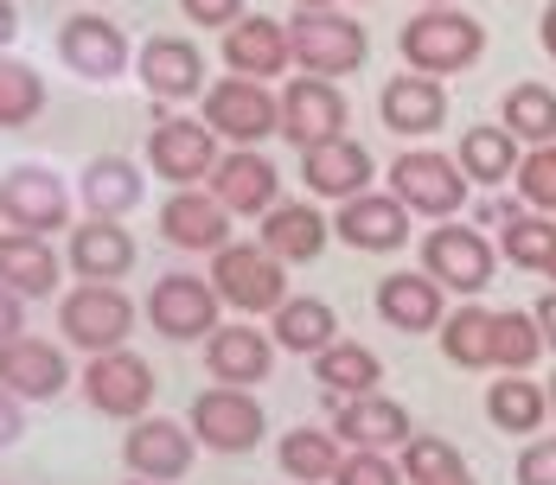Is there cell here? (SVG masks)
<instances>
[{
  "mask_svg": "<svg viewBox=\"0 0 556 485\" xmlns=\"http://www.w3.org/2000/svg\"><path fill=\"white\" fill-rule=\"evenodd\" d=\"M276 460H281V473H288L294 485H333L345 447H339L333 429H288L276 441Z\"/></svg>",
  "mask_w": 556,
  "mask_h": 485,
  "instance_id": "cell-36",
  "label": "cell"
},
{
  "mask_svg": "<svg viewBox=\"0 0 556 485\" xmlns=\"http://www.w3.org/2000/svg\"><path fill=\"white\" fill-rule=\"evenodd\" d=\"M141 90L154 103H192V97H205L212 90L205 84V52L192 39H179V33H154L141 46Z\"/></svg>",
  "mask_w": 556,
  "mask_h": 485,
  "instance_id": "cell-20",
  "label": "cell"
},
{
  "mask_svg": "<svg viewBox=\"0 0 556 485\" xmlns=\"http://www.w3.org/2000/svg\"><path fill=\"white\" fill-rule=\"evenodd\" d=\"M333 485H409V480H403V467H396L390 454H358V447H345Z\"/></svg>",
  "mask_w": 556,
  "mask_h": 485,
  "instance_id": "cell-43",
  "label": "cell"
},
{
  "mask_svg": "<svg viewBox=\"0 0 556 485\" xmlns=\"http://www.w3.org/2000/svg\"><path fill=\"white\" fill-rule=\"evenodd\" d=\"M544 275H551V281H556V250H551V263H544Z\"/></svg>",
  "mask_w": 556,
  "mask_h": 485,
  "instance_id": "cell-54",
  "label": "cell"
},
{
  "mask_svg": "<svg viewBox=\"0 0 556 485\" xmlns=\"http://www.w3.org/2000/svg\"><path fill=\"white\" fill-rule=\"evenodd\" d=\"M20 332H26V301L13 288H0V345H13Z\"/></svg>",
  "mask_w": 556,
  "mask_h": 485,
  "instance_id": "cell-47",
  "label": "cell"
},
{
  "mask_svg": "<svg viewBox=\"0 0 556 485\" xmlns=\"http://www.w3.org/2000/svg\"><path fill=\"white\" fill-rule=\"evenodd\" d=\"M199 122L230 148H256V141L281 135V97H269V84H250V77H218L205 90Z\"/></svg>",
  "mask_w": 556,
  "mask_h": 485,
  "instance_id": "cell-6",
  "label": "cell"
},
{
  "mask_svg": "<svg viewBox=\"0 0 556 485\" xmlns=\"http://www.w3.org/2000/svg\"><path fill=\"white\" fill-rule=\"evenodd\" d=\"M551 250H556V217H544V212H525V217H511V224L500 230V256L511 263V269L544 275Z\"/></svg>",
  "mask_w": 556,
  "mask_h": 485,
  "instance_id": "cell-39",
  "label": "cell"
},
{
  "mask_svg": "<svg viewBox=\"0 0 556 485\" xmlns=\"http://www.w3.org/2000/svg\"><path fill=\"white\" fill-rule=\"evenodd\" d=\"M288 46H294V64L307 77H345L371 58V39L352 13L339 7H294V26H288Z\"/></svg>",
  "mask_w": 556,
  "mask_h": 485,
  "instance_id": "cell-2",
  "label": "cell"
},
{
  "mask_svg": "<svg viewBox=\"0 0 556 485\" xmlns=\"http://www.w3.org/2000/svg\"><path fill=\"white\" fill-rule=\"evenodd\" d=\"M460 173L473 179V186H493L500 192L505 179H518V166H525V141L505 128V122H473V128H460Z\"/></svg>",
  "mask_w": 556,
  "mask_h": 485,
  "instance_id": "cell-31",
  "label": "cell"
},
{
  "mask_svg": "<svg viewBox=\"0 0 556 485\" xmlns=\"http://www.w3.org/2000/svg\"><path fill=\"white\" fill-rule=\"evenodd\" d=\"M58 275H64V256L46 237L0 230V288H13L20 301H46V294H58Z\"/></svg>",
  "mask_w": 556,
  "mask_h": 485,
  "instance_id": "cell-28",
  "label": "cell"
},
{
  "mask_svg": "<svg viewBox=\"0 0 556 485\" xmlns=\"http://www.w3.org/2000/svg\"><path fill=\"white\" fill-rule=\"evenodd\" d=\"M429 485H473V473H447V480H429Z\"/></svg>",
  "mask_w": 556,
  "mask_h": 485,
  "instance_id": "cell-52",
  "label": "cell"
},
{
  "mask_svg": "<svg viewBox=\"0 0 556 485\" xmlns=\"http://www.w3.org/2000/svg\"><path fill=\"white\" fill-rule=\"evenodd\" d=\"M212 288L224 307H237V320H256L288 301V263H276L263 243H224L212 256Z\"/></svg>",
  "mask_w": 556,
  "mask_h": 485,
  "instance_id": "cell-4",
  "label": "cell"
},
{
  "mask_svg": "<svg viewBox=\"0 0 556 485\" xmlns=\"http://www.w3.org/2000/svg\"><path fill=\"white\" fill-rule=\"evenodd\" d=\"M390 192H396L416 217L447 224V217L467 205L473 179L460 173V161H447V154H435V148H409V154H396V166H390Z\"/></svg>",
  "mask_w": 556,
  "mask_h": 485,
  "instance_id": "cell-7",
  "label": "cell"
},
{
  "mask_svg": "<svg viewBox=\"0 0 556 485\" xmlns=\"http://www.w3.org/2000/svg\"><path fill=\"white\" fill-rule=\"evenodd\" d=\"M0 383L20 403H52V396L71 390V358H64V345H52V339L20 332L13 345H0Z\"/></svg>",
  "mask_w": 556,
  "mask_h": 485,
  "instance_id": "cell-22",
  "label": "cell"
},
{
  "mask_svg": "<svg viewBox=\"0 0 556 485\" xmlns=\"http://www.w3.org/2000/svg\"><path fill=\"white\" fill-rule=\"evenodd\" d=\"M396 467H403V480H409V485H429V480H447V473H467V460H460V447H454L447 434H409V447L396 454Z\"/></svg>",
  "mask_w": 556,
  "mask_h": 485,
  "instance_id": "cell-41",
  "label": "cell"
},
{
  "mask_svg": "<svg viewBox=\"0 0 556 485\" xmlns=\"http://www.w3.org/2000/svg\"><path fill=\"white\" fill-rule=\"evenodd\" d=\"M128 485H154V480H128Z\"/></svg>",
  "mask_w": 556,
  "mask_h": 485,
  "instance_id": "cell-57",
  "label": "cell"
},
{
  "mask_svg": "<svg viewBox=\"0 0 556 485\" xmlns=\"http://www.w3.org/2000/svg\"><path fill=\"white\" fill-rule=\"evenodd\" d=\"M230 224L237 217L224 212L205 186H179L161 205V237H167L173 250H186V256H218L224 243H230Z\"/></svg>",
  "mask_w": 556,
  "mask_h": 485,
  "instance_id": "cell-19",
  "label": "cell"
},
{
  "mask_svg": "<svg viewBox=\"0 0 556 485\" xmlns=\"http://www.w3.org/2000/svg\"><path fill=\"white\" fill-rule=\"evenodd\" d=\"M294 7H339V0H294Z\"/></svg>",
  "mask_w": 556,
  "mask_h": 485,
  "instance_id": "cell-53",
  "label": "cell"
},
{
  "mask_svg": "<svg viewBox=\"0 0 556 485\" xmlns=\"http://www.w3.org/2000/svg\"><path fill=\"white\" fill-rule=\"evenodd\" d=\"M422 7H454V0H422Z\"/></svg>",
  "mask_w": 556,
  "mask_h": 485,
  "instance_id": "cell-56",
  "label": "cell"
},
{
  "mask_svg": "<svg viewBox=\"0 0 556 485\" xmlns=\"http://www.w3.org/2000/svg\"><path fill=\"white\" fill-rule=\"evenodd\" d=\"M192 434H199V447H212V454H256L263 434H269V416H263V403H256L250 390L212 383V390L192 396Z\"/></svg>",
  "mask_w": 556,
  "mask_h": 485,
  "instance_id": "cell-9",
  "label": "cell"
},
{
  "mask_svg": "<svg viewBox=\"0 0 556 485\" xmlns=\"http://www.w3.org/2000/svg\"><path fill=\"white\" fill-rule=\"evenodd\" d=\"M493 332H500V314L493 307H480V301H467V307H454L442 320V358L454 371H500V352H493Z\"/></svg>",
  "mask_w": 556,
  "mask_h": 485,
  "instance_id": "cell-33",
  "label": "cell"
},
{
  "mask_svg": "<svg viewBox=\"0 0 556 485\" xmlns=\"http://www.w3.org/2000/svg\"><path fill=\"white\" fill-rule=\"evenodd\" d=\"M276 339L269 332H256L250 320H230L218 326L212 339H205V371L212 383H230V390H250V383H263L276 371Z\"/></svg>",
  "mask_w": 556,
  "mask_h": 485,
  "instance_id": "cell-23",
  "label": "cell"
},
{
  "mask_svg": "<svg viewBox=\"0 0 556 485\" xmlns=\"http://www.w3.org/2000/svg\"><path fill=\"white\" fill-rule=\"evenodd\" d=\"M20 434H26V409H20V396L0 383V447H13Z\"/></svg>",
  "mask_w": 556,
  "mask_h": 485,
  "instance_id": "cell-46",
  "label": "cell"
},
{
  "mask_svg": "<svg viewBox=\"0 0 556 485\" xmlns=\"http://www.w3.org/2000/svg\"><path fill=\"white\" fill-rule=\"evenodd\" d=\"M378 320L396 326V332H442L447 320V288L429 269H390L371 294Z\"/></svg>",
  "mask_w": 556,
  "mask_h": 485,
  "instance_id": "cell-21",
  "label": "cell"
},
{
  "mask_svg": "<svg viewBox=\"0 0 556 485\" xmlns=\"http://www.w3.org/2000/svg\"><path fill=\"white\" fill-rule=\"evenodd\" d=\"M511 480H518V485H556V434H538V441H525V454H518Z\"/></svg>",
  "mask_w": 556,
  "mask_h": 485,
  "instance_id": "cell-44",
  "label": "cell"
},
{
  "mask_svg": "<svg viewBox=\"0 0 556 485\" xmlns=\"http://www.w3.org/2000/svg\"><path fill=\"white\" fill-rule=\"evenodd\" d=\"M58 58L84 77V84H115L122 71H128V33L103 20V13H71L64 26H58Z\"/></svg>",
  "mask_w": 556,
  "mask_h": 485,
  "instance_id": "cell-15",
  "label": "cell"
},
{
  "mask_svg": "<svg viewBox=\"0 0 556 485\" xmlns=\"http://www.w3.org/2000/svg\"><path fill=\"white\" fill-rule=\"evenodd\" d=\"M531 314H538V326H544V352H556V288L531 307Z\"/></svg>",
  "mask_w": 556,
  "mask_h": 485,
  "instance_id": "cell-49",
  "label": "cell"
},
{
  "mask_svg": "<svg viewBox=\"0 0 556 485\" xmlns=\"http://www.w3.org/2000/svg\"><path fill=\"white\" fill-rule=\"evenodd\" d=\"M371 173H378V161H371V148L365 141H327V148H307L301 154V186L314 192V199H358V192H371Z\"/></svg>",
  "mask_w": 556,
  "mask_h": 485,
  "instance_id": "cell-25",
  "label": "cell"
},
{
  "mask_svg": "<svg viewBox=\"0 0 556 485\" xmlns=\"http://www.w3.org/2000/svg\"><path fill=\"white\" fill-rule=\"evenodd\" d=\"M77 390H84V403H90L97 416H115V422H141L161 383H154V365H148V358H135V352L122 345V352H103V358H90V365H84V378H77Z\"/></svg>",
  "mask_w": 556,
  "mask_h": 485,
  "instance_id": "cell-11",
  "label": "cell"
},
{
  "mask_svg": "<svg viewBox=\"0 0 556 485\" xmlns=\"http://www.w3.org/2000/svg\"><path fill=\"white\" fill-rule=\"evenodd\" d=\"M218 161H224L218 135H212L205 122H192V115H161V122L148 128V173L167 179L173 192L192 186V179H212Z\"/></svg>",
  "mask_w": 556,
  "mask_h": 485,
  "instance_id": "cell-12",
  "label": "cell"
},
{
  "mask_svg": "<svg viewBox=\"0 0 556 485\" xmlns=\"http://www.w3.org/2000/svg\"><path fill=\"white\" fill-rule=\"evenodd\" d=\"M58 332H64L84 358L122 352L128 332H135V301H128L115 281H77V288L58 301Z\"/></svg>",
  "mask_w": 556,
  "mask_h": 485,
  "instance_id": "cell-3",
  "label": "cell"
},
{
  "mask_svg": "<svg viewBox=\"0 0 556 485\" xmlns=\"http://www.w3.org/2000/svg\"><path fill=\"white\" fill-rule=\"evenodd\" d=\"M179 13H186L192 26H218V33H230V26L243 20V0H179Z\"/></svg>",
  "mask_w": 556,
  "mask_h": 485,
  "instance_id": "cell-45",
  "label": "cell"
},
{
  "mask_svg": "<svg viewBox=\"0 0 556 485\" xmlns=\"http://www.w3.org/2000/svg\"><path fill=\"white\" fill-rule=\"evenodd\" d=\"M218 288H212V275H186L173 269L161 275L154 288H148V326L173 339V345H192V339H212L218 332Z\"/></svg>",
  "mask_w": 556,
  "mask_h": 485,
  "instance_id": "cell-8",
  "label": "cell"
},
{
  "mask_svg": "<svg viewBox=\"0 0 556 485\" xmlns=\"http://www.w3.org/2000/svg\"><path fill=\"white\" fill-rule=\"evenodd\" d=\"M345 122H352V109H345V97H339L333 77H294V84L281 90V135H288L301 154L339 141Z\"/></svg>",
  "mask_w": 556,
  "mask_h": 485,
  "instance_id": "cell-13",
  "label": "cell"
},
{
  "mask_svg": "<svg viewBox=\"0 0 556 485\" xmlns=\"http://www.w3.org/2000/svg\"><path fill=\"white\" fill-rule=\"evenodd\" d=\"M422 269L442 281L447 294H486L493 288V269H500V243L486 237V230H473V224H435V230H422Z\"/></svg>",
  "mask_w": 556,
  "mask_h": 485,
  "instance_id": "cell-5",
  "label": "cell"
},
{
  "mask_svg": "<svg viewBox=\"0 0 556 485\" xmlns=\"http://www.w3.org/2000/svg\"><path fill=\"white\" fill-rule=\"evenodd\" d=\"M141 166L135 161H122V154H97V161L77 173V205H84V217H122L141 205Z\"/></svg>",
  "mask_w": 556,
  "mask_h": 485,
  "instance_id": "cell-30",
  "label": "cell"
},
{
  "mask_svg": "<svg viewBox=\"0 0 556 485\" xmlns=\"http://www.w3.org/2000/svg\"><path fill=\"white\" fill-rule=\"evenodd\" d=\"M525 212H531L525 199H486V205H480V224H486V230H505L511 217H525Z\"/></svg>",
  "mask_w": 556,
  "mask_h": 485,
  "instance_id": "cell-48",
  "label": "cell"
},
{
  "mask_svg": "<svg viewBox=\"0 0 556 485\" xmlns=\"http://www.w3.org/2000/svg\"><path fill=\"white\" fill-rule=\"evenodd\" d=\"M551 416H556V378H551Z\"/></svg>",
  "mask_w": 556,
  "mask_h": 485,
  "instance_id": "cell-55",
  "label": "cell"
},
{
  "mask_svg": "<svg viewBox=\"0 0 556 485\" xmlns=\"http://www.w3.org/2000/svg\"><path fill=\"white\" fill-rule=\"evenodd\" d=\"M538 46H544V52L556 58V0L544 7V13H538Z\"/></svg>",
  "mask_w": 556,
  "mask_h": 485,
  "instance_id": "cell-50",
  "label": "cell"
},
{
  "mask_svg": "<svg viewBox=\"0 0 556 485\" xmlns=\"http://www.w3.org/2000/svg\"><path fill=\"white\" fill-rule=\"evenodd\" d=\"M205 192H212L230 217H269L281 205V173H276V161L256 154V148H230V154L212 166Z\"/></svg>",
  "mask_w": 556,
  "mask_h": 485,
  "instance_id": "cell-14",
  "label": "cell"
},
{
  "mask_svg": "<svg viewBox=\"0 0 556 485\" xmlns=\"http://www.w3.org/2000/svg\"><path fill=\"white\" fill-rule=\"evenodd\" d=\"M39 109H46V77L20 58H0V128L20 135L39 122Z\"/></svg>",
  "mask_w": 556,
  "mask_h": 485,
  "instance_id": "cell-38",
  "label": "cell"
},
{
  "mask_svg": "<svg viewBox=\"0 0 556 485\" xmlns=\"http://www.w3.org/2000/svg\"><path fill=\"white\" fill-rule=\"evenodd\" d=\"M378 115H384L390 135H409V141L435 135V128L447 122V90H442V77H422V71H403V77H390L384 90H378Z\"/></svg>",
  "mask_w": 556,
  "mask_h": 485,
  "instance_id": "cell-26",
  "label": "cell"
},
{
  "mask_svg": "<svg viewBox=\"0 0 556 485\" xmlns=\"http://www.w3.org/2000/svg\"><path fill=\"white\" fill-rule=\"evenodd\" d=\"M493 352H500V371H531L544 358V326H538V314L505 307L500 332H493Z\"/></svg>",
  "mask_w": 556,
  "mask_h": 485,
  "instance_id": "cell-40",
  "label": "cell"
},
{
  "mask_svg": "<svg viewBox=\"0 0 556 485\" xmlns=\"http://www.w3.org/2000/svg\"><path fill=\"white\" fill-rule=\"evenodd\" d=\"M551 416V390L531 383L525 371H505L500 383H486V422L500 434H538Z\"/></svg>",
  "mask_w": 556,
  "mask_h": 485,
  "instance_id": "cell-34",
  "label": "cell"
},
{
  "mask_svg": "<svg viewBox=\"0 0 556 485\" xmlns=\"http://www.w3.org/2000/svg\"><path fill=\"white\" fill-rule=\"evenodd\" d=\"M518 199L531 205V212H544V217H556V148H531L525 154V166H518Z\"/></svg>",
  "mask_w": 556,
  "mask_h": 485,
  "instance_id": "cell-42",
  "label": "cell"
},
{
  "mask_svg": "<svg viewBox=\"0 0 556 485\" xmlns=\"http://www.w3.org/2000/svg\"><path fill=\"white\" fill-rule=\"evenodd\" d=\"M269 339L294 358H320L339 339V314L320 301V294H288L276 314H269Z\"/></svg>",
  "mask_w": 556,
  "mask_h": 485,
  "instance_id": "cell-32",
  "label": "cell"
},
{
  "mask_svg": "<svg viewBox=\"0 0 556 485\" xmlns=\"http://www.w3.org/2000/svg\"><path fill=\"white\" fill-rule=\"evenodd\" d=\"M396 52H403L409 71H422V77H454V71L480 64V52H486V26H480L473 13H460V7H422V13L403 20Z\"/></svg>",
  "mask_w": 556,
  "mask_h": 485,
  "instance_id": "cell-1",
  "label": "cell"
},
{
  "mask_svg": "<svg viewBox=\"0 0 556 485\" xmlns=\"http://www.w3.org/2000/svg\"><path fill=\"white\" fill-rule=\"evenodd\" d=\"M333 403V396H327ZM333 434L339 447H358V454H403L409 447V409L390 403V396H339L333 403Z\"/></svg>",
  "mask_w": 556,
  "mask_h": 485,
  "instance_id": "cell-17",
  "label": "cell"
},
{
  "mask_svg": "<svg viewBox=\"0 0 556 485\" xmlns=\"http://www.w3.org/2000/svg\"><path fill=\"white\" fill-rule=\"evenodd\" d=\"M192 447H199V434L167 422V416H141L135 429L122 434V467L135 473V480H154V485H173L192 473Z\"/></svg>",
  "mask_w": 556,
  "mask_h": 485,
  "instance_id": "cell-16",
  "label": "cell"
},
{
  "mask_svg": "<svg viewBox=\"0 0 556 485\" xmlns=\"http://www.w3.org/2000/svg\"><path fill=\"white\" fill-rule=\"evenodd\" d=\"M224 64H230V77H250V84L281 77V71L294 64L288 26H281V20H269V13H243V20L224 33Z\"/></svg>",
  "mask_w": 556,
  "mask_h": 485,
  "instance_id": "cell-24",
  "label": "cell"
},
{
  "mask_svg": "<svg viewBox=\"0 0 556 485\" xmlns=\"http://www.w3.org/2000/svg\"><path fill=\"white\" fill-rule=\"evenodd\" d=\"M327 237H333V224L314 212V205H301V199H281L276 212L263 217V230H256V243L276 256V263H314L320 250H327Z\"/></svg>",
  "mask_w": 556,
  "mask_h": 485,
  "instance_id": "cell-29",
  "label": "cell"
},
{
  "mask_svg": "<svg viewBox=\"0 0 556 485\" xmlns=\"http://www.w3.org/2000/svg\"><path fill=\"white\" fill-rule=\"evenodd\" d=\"M314 383L327 390V396H371L378 383H384V365H378V352L371 345H358V339H333L320 358H314Z\"/></svg>",
  "mask_w": 556,
  "mask_h": 485,
  "instance_id": "cell-35",
  "label": "cell"
},
{
  "mask_svg": "<svg viewBox=\"0 0 556 485\" xmlns=\"http://www.w3.org/2000/svg\"><path fill=\"white\" fill-rule=\"evenodd\" d=\"M0 217L13 230H26V237H52V230L71 224V186L39 161L7 166L0 173Z\"/></svg>",
  "mask_w": 556,
  "mask_h": 485,
  "instance_id": "cell-10",
  "label": "cell"
},
{
  "mask_svg": "<svg viewBox=\"0 0 556 485\" xmlns=\"http://www.w3.org/2000/svg\"><path fill=\"white\" fill-rule=\"evenodd\" d=\"M409 205L396 199V192H358V199H345L333 217V237L345 250H365V256H390V250H403L409 243Z\"/></svg>",
  "mask_w": 556,
  "mask_h": 485,
  "instance_id": "cell-18",
  "label": "cell"
},
{
  "mask_svg": "<svg viewBox=\"0 0 556 485\" xmlns=\"http://www.w3.org/2000/svg\"><path fill=\"white\" fill-rule=\"evenodd\" d=\"M64 263L84 275V281H122L135 269V237L115 224V217H84L64 243Z\"/></svg>",
  "mask_w": 556,
  "mask_h": 485,
  "instance_id": "cell-27",
  "label": "cell"
},
{
  "mask_svg": "<svg viewBox=\"0 0 556 485\" xmlns=\"http://www.w3.org/2000/svg\"><path fill=\"white\" fill-rule=\"evenodd\" d=\"M500 122L525 148H556V90L551 84H511Z\"/></svg>",
  "mask_w": 556,
  "mask_h": 485,
  "instance_id": "cell-37",
  "label": "cell"
},
{
  "mask_svg": "<svg viewBox=\"0 0 556 485\" xmlns=\"http://www.w3.org/2000/svg\"><path fill=\"white\" fill-rule=\"evenodd\" d=\"M13 33H20V13H13V0H0V52L13 46Z\"/></svg>",
  "mask_w": 556,
  "mask_h": 485,
  "instance_id": "cell-51",
  "label": "cell"
}]
</instances>
